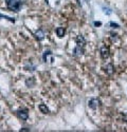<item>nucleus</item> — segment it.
Instances as JSON below:
<instances>
[{
	"label": "nucleus",
	"instance_id": "obj_1",
	"mask_svg": "<svg viewBox=\"0 0 127 132\" xmlns=\"http://www.w3.org/2000/svg\"><path fill=\"white\" fill-rule=\"evenodd\" d=\"M5 3L9 10L18 12L21 6V0H5Z\"/></svg>",
	"mask_w": 127,
	"mask_h": 132
},
{
	"label": "nucleus",
	"instance_id": "obj_2",
	"mask_svg": "<svg viewBox=\"0 0 127 132\" xmlns=\"http://www.w3.org/2000/svg\"><path fill=\"white\" fill-rule=\"evenodd\" d=\"M88 106L91 108V109H97L99 106H100V101L98 98H91V100L88 102Z\"/></svg>",
	"mask_w": 127,
	"mask_h": 132
},
{
	"label": "nucleus",
	"instance_id": "obj_3",
	"mask_svg": "<svg viewBox=\"0 0 127 132\" xmlns=\"http://www.w3.org/2000/svg\"><path fill=\"white\" fill-rule=\"evenodd\" d=\"M101 56L103 59H106L109 57V48L106 47V46H103L101 48Z\"/></svg>",
	"mask_w": 127,
	"mask_h": 132
},
{
	"label": "nucleus",
	"instance_id": "obj_4",
	"mask_svg": "<svg viewBox=\"0 0 127 132\" xmlns=\"http://www.w3.org/2000/svg\"><path fill=\"white\" fill-rule=\"evenodd\" d=\"M17 115L20 119H22V120H27L28 117H29V113L27 110H19V111L17 112Z\"/></svg>",
	"mask_w": 127,
	"mask_h": 132
},
{
	"label": "nucleus",
	"instance_id": "obj_5",
	"mask_svg": "<svg viewBox=\"0 0 127 132\" xmlns=\"http://www.w3.org/2000/svg\"><path fill=\"white\" fill-rule=\"evenodd\" d=\"M85 43H86V41H85V38H84L83 36H78V37L76 38V46L84 48V47H85Z\"/></svg>",
	"mask_w": 127,
	"mask_h": 132
},
{
	"label": "nucleus",
	"instance_id": "obj_6",
	"mask_svg": "<svg viewBox=\"0 0 127 132\" xmlns=\"http://www.w3.org/2000/svg\"><path fill=\"white\" fill-rule=\"evenodd\" d=\"M35 36H36V38L38 39V40H42L45 38V33L42 32V30H38L36 33H35Z\"/></svg>",
	"mask_w": 127,
	"mask_h": 132
},
{
	"label": "nucleus",
	"instance_id": "obj_7",
	"mask_svg": "<svg viewBox=\"0 0 127 132\" xmlns=\"http://www.w3.org/2000/svg\"><path fill=\"white\" fill-rule=\"evenodd\" d=\"M39 110H40L42 113H45V114H48V113L50 112L49 108H48L46 105H44V104H40V105H39Z\"/></svg>",
	"mask_w": 127,
	"mask_h": 132
},
{
	"label": "nucleus",
	"instance_id": "obj_8",
	"mask_svg": "<svg viewBox=\"0 0 127 132\" xmlns=\"http://www.w3.org/2000/svg\"><path fill=\"white\" fill-rule=\"evenodd\" d=\"M113 70H114V68H113L112 63H108L107 65H106V73H107V74L111 75L113 73Z\"/></svg>",
	"mask_w": 127,
	"mask_h": 132
},
{
	"label": "nucleus",
	"instance_id": "obj_9",
	"mask_svg": "<svg viewBox=\"0 0 127 132\" xmlns=\"http://www.w3.org/2000/svg\"><path fill=\"white\" fill-rule=\"evenodd\" d=\"M56 34H57L58 37H62L64 35H65V29L61 28V27L57 28V29H56Z\"/></svg>",
	"mask_w": 127,
	"mask_h": 132
},
{
	"label": "nucleus",
	"instance_id": "obj_10",
	"mask_svg": "<svg viewBox=\"0 0 127 132\" xmlns=\"http://www.w3.org/2000/svg\"><path fill=\"white\" fill-rule=\"evenodd\" d=\"M0 18H4V19L10 20L11 22H15V19H14V18H12V17H9V16H5V15H2V14H0Z\"/></svg>",
	"mask_w": 127,
	"mask_h": 132
},
{
	"label": "nucleus",
	"instance_id": "obj_11",
	"mask_svg": "<svg viewBox=\"0 0 127 132\" xmlns=\"http://www.w3.org/2000/svg\"><path fill=\"white\" fill-rule=\"evenodd\" d=\"M109 24H110V26H112V27H115V28H119V26H118V24H116V23H113V22H110Z\"/></svg>",
	"mask_w": 127,
	"mask_h": 132
},
{
	"label": "nucleus",
	"instance_id": "obj_12",
	"mask_svg": "<svg viewBox=\"0 0 127 132\" xmlns=\"http://www.w3.org/2000/svg\"><path fill=\"white\" fill-rule=\"evenodd\" d=\"M20 131H30L29 129H27V128H23V129H21Z\"/></svg>",
	"mask_w": 127,
	"mask_h": 132
},
{
	"label": "nucleus",
	"instance_id": "obj_13",
	"mask_svg": "<svg viewBox=\"0 0 127 132\" xmlns=\"http://www.w3.org/2000/svg\"><path fill=\"white\" fill-rule=\"evenodd\" d=\"M94 24H95V26H101V22H95Z\"/></svg>",
	"mask_w": 127,
	"mask_h": 132
}]
</instances>
